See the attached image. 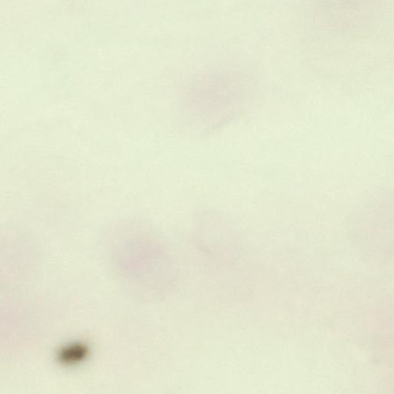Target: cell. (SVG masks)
<instances>
[{
    "mask_svg": "<svg viewBox=\"0 0 394 394\" xmlns=\"http://www.w3.org/2000/svg\"><path fill=\"white\" fill-rule=\"evenodd\" d=\"M90 355V348L83 342H72L63 346L57 352V361L61 365L73 367L86 361Z\"/></svg>",
    "mask_w": 394,
    "mask_h": 394,
    "instance_id": "1",
    "label": "cell"
}]
</instances>
